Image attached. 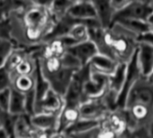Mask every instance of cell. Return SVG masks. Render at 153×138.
I'll use <instances>...</instances> for the list:
<instances>
[{"label": "cell", "instance_id": "1", "mask_svg": "<svg viewBox=\"0 0 153 138\" xmlns=\"http://www.w3.org/2000/svg\"><path fill=\"white\" fill-rule=\"evenodd\" d=\"M10 37L16 46L31 48L42 44L55 19L49 7L25 2L7 15Z\"/></svg>", "mask_w": 153, "mask_h": 138}, {"label": "cell", "instance_id": "2", "mask_svg": "<svg viewBox=\"0 0 153 138\" xmlns=\"http://www.w3.org/2000/svg\"><path fill=\"white\" fill-rule=\"evenodd\" d=\"M90 72L91 70L88 64L83 66L79 71L74 72L63 98L66 105L79 106L80 103L87 100L84 94V86L90 77Z\"/></svg>", "mask_w": 153, "mask_h": 138}, {"label": "cell", "instance_id": "3", "mask_svg": "<svg viewBox=\"0 0 153 138\" xmlns=\"http://www.w3.org/2000/svg\"><path fill=\"white\" fill-rule=\"evenodd\" d=\"M132 103H141L153 107V86L140 78L131 87L125 98L124 107Z\"/></svg>", "mask_w": 153, "mask_h": 138}, {"label": "cell", "instance_id": "4", "mask_svg": "<svg viewBox=\"0 0 153 138\" xmlns=\"http://www.w3.org/2000/svg\"><path fill=\"white\" fill-rule=\"evenodd\" d=\"M152 11L153 7L151 4L140 1V0H134L114 15L113 22L119 19H140L147 21Z\"/></svg>", "mask_w": 153, "mask_h": 138}, {"label": "cell", "instance_id": "5", "mask_svg": "<svg viewBox=\"0 0 153 138\" xmlns=\"http://www.w3.org/2000/svg\"><path fill=\"white\" fill-rule=\"evenodd\" d=\"M109 88V76L99 72H90V77L84 86V94L87 99L102 98Z\"/></svg>", "mask_w": 153, "mask_h": 138}, {"label": "cell", "instance_id": "6", "mask_svg": "<svg viewBox=\"0 0 153 138\" xmlns=\"http://www.w3.org/2000/svg\"><path fill=\"white\" fill-rule=\"evenodd\" d=\"M74 72H75L74 71L64 68L62 66L59 71L51 74L49 75L42 74V75L45 78V80L48 81L50 88L53 91H55L56 93H58L59 95L64 98Z\"/></svg>", "mask_w": 153, "mask_h": 138}, {"label": "cell", "instance_id": "7", "mask_svg": "<svg viewBox=\"0 0 153 138\" xmlns=\"http://www.w3.org/2000/svg\"><path fill=\"white\" fill-rule=\"evenodd\" d=\"M79 109L80 113V118L97 120H101L105 115L110 111L102 98H88L79 104Z\"/></svg>", "mask_w": 153, "mask_h": 138}, {"label": "cell", "instance_id": "8", "mask_svg": "<svg viewBox=\"0 0 153 138\" xmlns=\"http://www.w3.org/2000/svg\"><path fill=\"white\" fill-rule=\"evenodd\" d=\"M65 105L63 97L50 89L45 96L35 102V113L45 112L54 115H59Z\"/></svg>", "mask_w": 153, "mask_h": 138}, {"label": "cell", "instance_id": "9", "mask_svg": "<svg viewBox=\"0 0 153 138\" xmlns=\"http://www.w3.org/2000/svg\"><path fill=\"white\" fill-rule=\"evenodd\" d=\"M136 53L140 76L145 79L153 72V48L144 43H138Z\"/></svg>", "mask_w": 153, "mask_h": 138}, {"label": "cell", "instance_id": "10", "mask_svg": "<svg viewBox=\"0 0 153 138\" xmlns=\"http://www.w3.org/2000/svg\"><path fill=\"white\" fill-rule=\"evenodd\" d=\"M66 51L76 56L83 65H87L89 60L98 53L96 44L89 39L80 43H76L68 47Z\"/></svg>", "mask_w": 153, "mask_h": 138}, {"label": "cell", "instance_id": "11", "mask_svg": "<svg viewBox=\"0 0 153 138\" xmlns=\"http://www.w3.org/2000/svg\"><path fill=\"white\" fill-rule=\"evenodd\" d=\"M118 63L119 62H117L113 58L98 52L89 60L88 64L89 65V68L92 72L110 76L115 71Z\"/></svg>", "mask_w": 153, "mask_h": 138}, {"label": "cell", "instance_id": "12", "mask_svg": "<svg viewBox=\"0 0 153 138\" xmlns=\"http://www.w3.org/2000/svg\"><path fill=\"white\" fill-rule=\"evenodd\" d=\"M59 115L37 112L30 116L32 126L38 131H56L58 127Z\"/></svg>", "mask_w": 153, "mask_h": 138}, {"label": "cell", "instance_id": "13", "mask_svg": "<svg viewBox=\"0 0 153 138\" xmlns=\"http://www.w3.org/2000/svg\"><path fill=\"white\" fill-rule=\"evenodd\" d=\"M67 15L79 21L97 19L96 10L91 1H79L71 5L67 11Z\"/></svg>", "mask_w": 153, "mask_h": 138}, {"label": "cell", "instance_id": "14", "mask_svg": "<svg viewBox=\"0 0 153 138\" xmlns=\"http://www.w3.org/2000/svg\"><path fill=\"white\" fill-rule=\"evenodd\" d=\"M97 14V19L103 28H109L113 23L114 12L110 0H91Z\"/></svg>", "mask_w": 153, "mask_h": 138}, {"label": "cell", "instance_id": "15", "mask_svg": "<svg viewBox=\"0 0 153 138\" xmlns=\"http://www.w3.org/2000/svg\"><path fill=\"white\" fill-rule=\"evenodd\" d=\"M79 118H80V113H79V106L65 104L59 115L58 127L56 131L63 133L66 128L76 123Z\"/></svg>", "mask_w": 153, "mask_h": 138}, {"label": "cell", "instance_id": "16", "mask_svg": "<svg viewBox=\"0 0 153 138\" xmlns=\"http://www.w3.org/2000/svg\"><path fill=\"white\" fill-rule=\"evenodd\" d=\"M100 121L97 119H86V118H79L76 123L68 126L64 130V134L67 136H71L74 134H79L86 132L92 131L97 129L100 126Z\"/></svg>", "mask_w": 153, "mask_h": 138}, {"label": "cell", "instance_id": "17", "mask_svg": "<svg viewBox=\"0 0 153 138\" xmlns=\"http://www.w3.org/2000/svg\"><path fill=\"white\" fill-rule=\"evenodd\" d=\"M127 74V63L119 62L115 71L109 76V88L108 90L115 93L118 97L122 90Z\"/></svg>", "mask_w": 153, "mask_h": 138}, {"label": "cell", "instance_id": "18", "mask_svg": "<svg viewBox=\"0 0 153 138\" xmlns=\"http://www.w3.org/2000/svg\"><path fill=\"white\" fill-rule=\"evenodd\" d=\"M26 95L19 92L11 87V96L8 112L15 116H20L26 114Z\"/></svg>", "mask_w": 153, "mask_h": 138}, {"label": "cell", "instance_id": "19", "mask_svg": "<svg viewBox=\"0 0 153 138\" xmlns=\"http://www.w3.org/2000/svg\"><path fill=\"white\" fill-rule=\"evenodd\" d=\"M113 23H117L126 28L128 31L131 32L137 37L144 33H147L151 30L150 25L145 21V20H140V19H119L116 21H114Z\"/></svg>", "mask_w": 153, "mask_h": 138}, {"label": "cell", "instance_id": "20", "mask_svg": "<svg viewBox=\"0 0 153 138\" xmlns=\"http://www.w3.org/2000/svg\"><path fill=\"white\" fill-rule=\"evenodd\" d=\"M12 88L21 93L27 94L35 89V76L33 75H14Z\"/></svg>", "mask_w": 153, "mask_h": 138}, {"label": "cell", "instance_id": "21", "mask_svg": "<svg viewBox=\"0 0 153 138\" xmlns=\"http://www.w3.org/2000/svg\"><path fill=\"white\" fill-rule=\"evenodd\" d=\"M70 6L71 4L68 0H53L49 8L51 10L52 16L56 21L67 14V11Z\"/></svg>", "mask_w": 153, "mask_h": 138}, {"label": "cell", "instance_id": "22", "mask_svg": "<svg viewBox=\"0 0 153 138\" xmlns=\"http://www.w3.org/2000/svg\"><path fill=\"white\" fill-rule=\"evenodd\" d=\"M60 60H61V64L64 68L69 69V70H72L74 72L79 71V69H81L83 66H85L76 56H74L72 53H70L67 51L60 56Z\"/></svg>", "mask_w": 153, "mask_h": 138}, {"label": "cell", "instance_id": "23", "mask_svg": "<svg viewBox=\"0 0 153 138\" xmlns=\"http://www.w3.org/2000/svg\"><path fill=\"white\" fill-rule=\"evenodd\" d=\"M15 47L16 44L12 40L0 38V67L6 64L8 56Z\"/></svg>", "mask_w": 153, "mask_h": 138}, {"label": "cell", "instance_id": "24", "mask_svg": "<svg viewBox=\"0 0 153 138\" xmlns=\"http://www.w3.org/2000/svg\"><path fill=\"white\" fill-rule=\"evenodd\" d=\"M13 76L5 66L0 67V90L12 87Z\"/></svg>", "mask_w": 153, "mask_h": 138}, {"label": "cell", "instance_id": "25", "mask_svg": "<svg viewBox=\"0 0 153 138\" xmlns=\"http://www.w3.org/2000/svg\"><path fill=\"white\" fill-rule=\"evenodd\" d=\"M11 96V88L0 90V109L8 112Z\"/></svg>", "mask_w": 153, "mask_h": 138}, {"label": "cell", "instance_id": "26", "mask_svg": "<svg viewBox=\"0 0 153 138\" xmlns=\"http://www.w3.org/2000/svg\"><path fill=\"white\" fill-rule=\"evenodd\" d=\"M116 134L110 128L99 126L96 132L95 138H115Z\"/></svg>", "mask_w": 153, "mask_h": 138}, {"label": "cell", "instance_id": "27", "mask_svg": "<svg viewBox=\"0 0 153 138\" xmlns=\"http://www.w3.org/2000/svg\"><path fill=\"white\" fill-rule=\"evenodd\" d=\"M138 43H144L153 48V31L150 30L137 37Z\"/></svg>", "mask_w": 153, "mask_h": 138}, {"label": "cell", "instance_id": "28", "mask_svg": "<svg viewBox=\"0 0 153 138\" xmlns=\"http://www.w3.org/2000/svg\"><path fill=\"white\" fill-rule=\"evenodd\" d=\"M131 1H129V0H110V4L114 14L124 8Z\"/></svg>", "mask_w": 153, "mask_h": 138}, {"label": "cell", "instance_id": "29", "mask_svg": "<svg viewBox=\"0 0 153 138\" xmlns=\"http://www.w3.org/2000/svg\"><path fill=\"white\" fill-rule=\"evenodd\" d=\"M25 1L29 3V4H32V5H36V6L49 7L53 0H25Z\"/></svg>", "mask_w": 153, "mask_h": 138}, {"label": "cell", "instance_id": "30", "mask_svg": "<svg viewBox=\"0 0 153 138\" xmlns=\"http://www.w3.org/2000/svg\"><path fill=\"white\" fill-rule=\"evenodd\" d=\"M51 131H36L34 134V138H50Z\"/></svg>", "mask_w": 153, "mask_h": 138}, {"label": "cell", "instance_id": "31", "mask_svg": "<svg viewBox=\"0 0 153 138\" xmlns=\"http://www.w3.org/2000/svg\"><path fill=\"white\" fill-rule=\"evenodd\" d=\"M50 138H68V137L64 133L58 132V131H53V132L51 133Z\"/></svg>", "mask_w": 153, "mask_h": 138}, {"label": "cell", "instance_id": "32", "mask_svg": "<svg viewBox=\"0 0 153 138\" xmlns=\"http://www.w3.org/2000/svg\"><path fill=\"white\" fill-rule=\"evenodd\" d=\"M0 138H9L7 133L6 132V130L3 127L0 128Z\"/></svg>", "mask_w": 153, "mask_h": 138}, {"label": "cell", "instance_id": "33", "mask_svg": "<svg viewBox=\"0 0 153 138\" xmlns=\"http://www.w3.org/2000/svg\"><path fill=\"white\" fill-rule=\"evenodd\" d=\"M147 22L150 25V26H152L153 25V11L150 13V15L149 16V17H148V19H147Z\"/></svg>", "mask_w": 153, "mask_h": 138}, {"label": "cell", "instance_id": "34", "mask_svg": "<svg viewBox=\"0 0 153 138\" xmlns=\"http://www.w3.org/2000/svg\"><path fill=\"white\" fill-rule=\"evenodd\" d=\"M68 1L71 5H73V4H75V3H78V2L81 1V0H68Z\"/></svg>", "mask_w": 153, "mask_h": 138}, {"label": "cell", "instance_id": "35", "mask_svg": "<svg viewBox=\"0 0 153 138\" xmlns=\"http://www.w3.org/2000/svg\"><path fill=\"white\" fill-rule=\"evenodd\" d=\"M0 128H2V123H1V121H0Z\"/></svg>", "mask_w": 153, "mask_h": 138}, {"label": "cell", "instance_id": "36", "mask_svg": "<svg viewBox=\"0 0 153 138\" xmlns=\"http://www.w3.org/2000/svg\"><path fill=\"white\" fill-rule=\"evenodd\" d=\"M27 138H34V136H33V135H32V136H29V137H27Z\"/></svg>", "mask_w": 153, "mask_h": 138}, {"label": "cell", "instance_id": "37", "mask_svg": "<svg viewBox=\"0 0 153 138\" xmlns=\"http://www.w3.org/2000/svg\"><path fill=\"white\" fill-rule=\"evenodd\" d=\"M18 1H20V2H25V0H18Z\"/></svg>", "mask_w": 153, "mask_h": 138}, {"label": "cell", "instance_id": "38", "mask_svg": "<svg viewBox=\"0 0 153 138\" xmlns=\"http://www.w3.org/2000/svg\"><path fill=\"white\" fill-rule=\"evenodd\" d=\"M81 1H91V0H81Z\"/></svg>", "mask_w": 153, "mask_h": 138}, {"label": "cell", "instance_id": "39", "mask_svg": "<svg viewBox=\"0 0 153 138\" xmlns=\"http://www.w3.org/2000/svg\"><path fill=\"white\" fill-rule=\"evenodd\" d=\"M15 138H27V137H15Z\"/></svg>", "mask_w": 153, "mask_h": 138}, {"label": "cell", "instance_id": "40", "mask_svg": "<svg viewBox=\"0 0 153 138\" xmlns=\"http://www.w3.org/2000/svg\"><path fill=\"white\" fill-rule=\"evenodd\" d=\"M151 30H152V31H153V25H152V26H151Z\"/></svg>", "mask_w": 153, "mask_h": 138}, {"label": "cell", "instance_id": "41", "mask_svg": "<svg viewBox=\"0 0 153 138\" xmlns=\"http://www.w3.org/2000/svg\"><path fill=\"white\" fill-rule=\"evenodd\" d=\"M151 5H152V7H153V0H152V3H151Z\"/></svg>", "mask_w": 153, "mask_h": 138}, {"label": "cell", "instance_id": "42", "mask_svg": "<svg viewBox=\"0 0 153 138\" xmlns=\"http://www.w3.org/2000/svg\"><path fill=\"white\" fill-rule=\"evenodd\" d=\"M67 137H68V136H67ZM68 138H70V137H68Z\"/></svg>", "mask_w": 153, "mask_h": 138}]
</instances>
